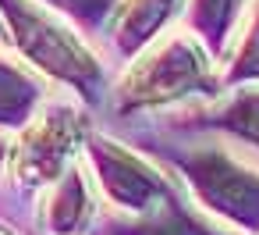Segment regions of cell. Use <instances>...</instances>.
I'll return each mask as SVG.
<instances>
[{
	"mask_svg": "<svg viewBox=\"0 0 259 235\" xmlns=\"http://www.w3.org/2000/svg\"><path fill=\"white\" fill-rule=\"evenodd\" d=\"M0 25H4V40L32 68L71 86L89 104L100 100L103 64L82 43V36H75L64 15L47 8L43 0H0Z\"/></svg>",
	"mask_w": 259,
	"mask_h": 235,
	"instance_id": "1",
	"label": "cell"
},
{
	"mask_svg": "<svg viewBox=\"0 0 259 235\" xmlns=\"http://www.w3.org/2000/svg\"><path fill=\"white\" fill-rule=\"evenodd\" d=\"M195 93H217L213 54L192 32H163L135 54V61L114 89V107L121 114H135L178 104Z\"/></svg>",
	"mask_w": 259,
	"mask_h": 235,
	"instance_id": "2",
	"label": "cell"
},
{
	"mask_svg": "<svg viewBox=\"0 0 259 235\" xmlns=\"http://www.w3.org/2000/svg\"><path fill=\"white\" fill-rule=\"evenodd\" d=\"M170 164L192 189L202 210L234 231L259 235V171L220 143L170 153Z\"/></svg>",
	"mask_w": 259,
	"mask_h": 235,
	"instance_id": "3",
	"label": "cell"
},
{
	"mask_svg": "<svg viewBox=\"0 0 259 235\" xmlns=\"http://www.w3.org/2000/svg\"><path fill=\"white\" fill-rule=\"evenodd\" d=\"M89 139V121L71 104H43L8 146V171L25 189L54 185Z\"/></svg>",
	"mask_w": 259,
	"mask_h": 235,
	"instance_id": "4",
	"label": "cell"
},
{
	"mask_svg": "<svg viewBox=\"0 0 259 235\" xmlns=\"http://www.w3.org/2000/svg\"><path fill=\"white\" fill-rule=\"evenodd\" d=\"M85 157H89V167L96 171L93 178L100 182L103 196L121 214H146L174 196V182L149 157H142L139 150H128L117 139L89 136Z\"/></svg>",
	"mask_w": 259,
	"mask_h": 235,
	"instance_id": "5",
	"label": "cell"
},
{
	"mask_svg": "<svg viewBox=\"0 0 259 235\" xmlns=\"http://www.w3.org/2000/svg\"><path fill=\"white\" fill-rule=\"evenodd\" d=\"M93 192H89V178L82 160H75L47 192L43 207H39V221L47 235H85V228L93 224Z\"/></svg>",
	"mask_w": 259,
	"mask_h": 235,
	"instance_id": "6",
	"label": "cell"
},
{
	"mask_svg": "<svg viewBox=\"0 0 259 235\" xmlns=\"http://www.w3.org/2000/svg\"><path fill=\"white\" fill-rule=\"evenodd\" d=\"M178 4L181 0H117L107 18V36L124 57H135L163 36V25L170 22Z\"/></svg>",
	"mask_w": 259,
	"mask_h": 235,
	"instance_id": "7",
	"label": "cell"
},
{
	"mask_svg": "<svg viewBox=\"0 0 259 235\" xmlns=\"http://www.w3.org/2000/svg\"><path fill=\"white\" fill-rule=\"evenodd\" d=\"M107 235H234V231H220L217 224H206L174 192L170 199H163L146 214H114Z\"/></svg>",
	"mask_w": 259,
	"mask_h": 235,
	"instance_id": "8",
	"label": "cell"
},
{
	"mask_svg": "<svg viewBox=\"0 0 259 235\" xmlns=\"http://www.w3.org/2000/svg\"><path fill=\"white\" fill-rule=\"evenodd\" d=\"M43 86L29 64L0 54V128H25L32 114L43 107Z\"/></svg>",
	"mask_w": 259,
	"mask_h": 235,
	"instance_id": "9",
	"label": "cell"
},
{
	"mask_svg": "<svg viewBox=\"0 0 259 235\" xmlns=\"http://www.w3.org/2000/svg\"><path fill=\"white\" fill-rule=\"evenodd\" d=\"M195 125L227 132V136H234V139H241V143H248V146L259 150V86L238 89V93L227 96L217 111L199 114Z\"/></svg>",
	"mask_w": 259,
	"mask_h": 235,
	"instance_id": "10",
	"label": "cell"
},
{
	"mask_svg": "<svg viewBox=\"0 0 259 235\" xmlns=\"http://www.w3.org/2000/svg\"><path fill=\"white\" fill-rule=\"evenodd\" d=\"M245 0H188V32L217 57L224 54Z\"/></svg>",
	"mask_w": 259,
	"mask_h": 235,
	"instance_id": "11",
	"label": "cell"
},
{
	"mask_svg": "<svg viewBox=\"0 0 259 235\" xmlns=\"http://www.w3.org/2000/svg\"><path fill=\"white\" fill-rule=\"evenodd\" d=\"M224 82L227 86L259 82V0L248 8V22L241 25V36H238V47H234V57H231Z\"/></svg>",
	"mask_w": 259,
	"mask_h": 235,
	"instance_id": "12",
	"label": "cell"
},
{
	"mask_svg": "<svg viewBox=\"0 0 259 235\" xmlns=\"http://www.w3.org/2000/svg\"><path fill=\"white\" fill-rule=\"evenodd\" d=\"M43 4L54 8L64 18L82 22V25H100V22L110 18V11H114L117 0H43Z\"/></svg>",
	"mask_w": 259,
	"mask_h": 235,
	"instance_id": "13",
	"label": "cell"
},
{
	"mask_svg": "<svg viewBox=\"0 0 259 235\" xmlns=\"http://www.w3.org/2000/svg\"><path fill=\"white\" fill-rule=\"evenodd\" d=\"M8 146H11V143H8L4 136H0V160H4V157H8Z\"/></svg>",
	"mask_w": 259,
	"mask_h": 235,
	"instance_id": "14",
	"label": "cell"
},
{
	"mask_svg": "<svg viewBox=\"0 0 259 235\" xmlns=\"http://www.w3.org/2000/svg\"><path fill=\"white\" fill-rule=\"evenodd\" d=\"M0 235H11V231H8V228H0Z\"/></svg>",
	"mask_w": 259,
	"mask_h": 235,
	"instance_id": "15",
	"label": "cell"
},
{
	"mask_svg": "<svg viewBox=\"0 0 259 235\" xmlns=\"http://www.w3.org/2000/svg\"><path fill=\"white\" fill-rule=\"evenodd\" d=\"M0 40H4V25H0Z\"/></svg>",
	"mask_w": 259,
	"mask_h": 235,
	"instance_id": "16",
	"label": "cell"
}]
</instances>
